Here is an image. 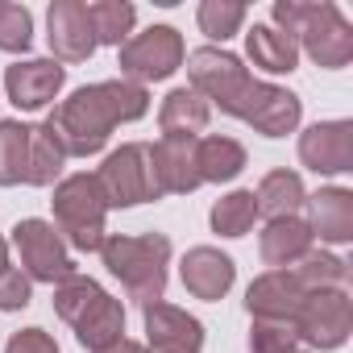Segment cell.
Segmentation results:
<instances>
[{"label":"cell","instance_id":"obj_17","mask_svg":"<svg viewBox=\"0 0 353 353\" xmlns=\"http://www.w3.org/2000/svg\"><path fill=\"white\" fill-rule=\"evenodd\" d=\"M200 141V137H196ZM196 141L192 137H158L150 145L154 179L162 196H188L200 188V166H196Z\"/></svg>","mask_w":353,"mask_h":353},{"label":"cell","instance_id":"obj_31","mask_svg":"<svg viewBox=\"0 0 353 353\" xmlns=\"http://www.w3.org/2000/svg\"><path fill=\"white\" fill-rule=\"evenodd\" d=\"M250 353H312V349H303L287 328L254 324V328H250Z\"/></svg>","mask_w":353,"mask_h":353},{"label":"cell","instance_id":"obj_20","mask_svg":"<svg viewBox=\"0 0 353 353\" xmlns=\"http://www.w3.org/2000/svg\"><path fill=\"white\" fill-rule=\"evenodd\" d=\"M312 241L316 237H312L303 216H279V221H266V229L258 237V254H262L266 266L287 270V266H295L312 254Z\"/></svg>","mask_w":353,"mask_h":353},{"label":"cell","instance_id":"obj_10","mask_svg":"<svg viewBox=\"0 0 353 353\" xmlns=\"http://www.w3.org/2000/svg\"><path fill=\"white\" fill-rule=\"evenodd\" d=\"M96 183L104 192L108 208H137L158 200V179H154V162H150V145L141 141H125L121 150H112L104 158V166L96 170Z\"/></svg>","mask_w":353,"mask_h":353},{"label":"cell","instance_id":"obj_28","mask_svg":"<svg viewBox=\"0 0 353 353\" xmlns=\"http://www.w3.org/2000/svg\"><path fill=\"white\" fill-rule=\"evenodd\" d=\"M208 221H212V233H221V237H245V233L254 229V221H258L254 192H245V188H241V192L221 196V200L212 204Z\"/></svg>","mask_w":353,"mask_h":353},{"label":"cell","instance_id":"obj_7","mask_svg":"<svg viewBox=\"0 0 353 353\" xmlns=\"http://www.w3.org/2000/svg\"><path fill=\"white\" fill-rule=\"evenodd\" d=\"M188 79H192V92H200V96L208 100V108L216 104V108L229 112V117H241L250 92L258 88V79L250 75V67H245L237 54L221 50V46H200V50H192V54H188Z\"/></svg>","mask_w":353,"mask_h":353},{"label":"cell","instance_id":"obj_5","mask_svg":"<svg viewBox=\"0 0 353 353\" xmlns=\"http://www.w3.org/2000/svg\"><path fill=\"white\" fill-rule=\"evenodd\" d=\"M100 258L112 279H121L125 295L145 303H158L166 291V262H170V241L162 233H112L100 245Z\"/></svg>","mask_w":353,"mask_h":353},{"label":"cell","instance_id":"obj_15","mask_svg":"<svg viewBox=\"0 0 353 353\" xmlns=\"http://www.w3.org/2000/svg\"><path fill=\"white\" fill-rule=\"evenodd\" d=\"M67 83V67L54 63V59H17L9 71H5V92L9 100L21 108V112H38L46 108Z\"/></svg>","mask_w":353,"mask_h":353},{"label":"cell","instance_id":"obj_23","mask_svg":"<svg viewBox=\"0 0 353 353\" xmlns=\"http://www.w3.org/2000/svg\"><path fill=\"white\" fill-rule=\"evenodd\" d=\"M303 200H307L303 179H299L295 170H287V166H279V170L262 174V183H258V192H254L258 216H266V221H279V216H299Z\"/></svg>","mask_w":353,"mask_h":353},{"label":"cell","instance_id":"obj_16","mask_svg":"<svg viewBox=\"0 0 353 353\" xmlns=\"http://www.w3.org/2000/svg\"><path fill=\"white\" fill-rule=\"evenodd\" d=\"M299 117H303V104H299L295 92L258 79V88L250 92V100H245V108H241L237 121L254 125L262 137H287V133L299 129Z\"/></svg>","mask_w":353,"mask_h":353},{"label":"cell","instance_id":"obj_29","mask_svg":"<svg viewBox=\"0 0 353 353\" xmlns=\"http://www.w3.org/2000/svg\"><path fill=\"white\" fill-rule=\"evenodd\" d=\"M245 17H250V9L237 5V0H204V5L196 9V21H200V30L212 42H229L245 26Z\"/></svg>","mask_w":353,"mask_h":353},{"label":"cell","instance_id":"obj_33","mask_svg":"<svg viewBox=\"0 0 353 353\" xmlns=\"http://www.w3.org/2000/svg\"><path fill=\"white\" fill-rule=\"evenodd\" d=\"M5 353H59V345L46 328H21V332L9 336Z\"/></svg>","mask_w":353,"mask_h":353},{"label":"cell","instance_id":"obj_14","mask_svg":"<svg viewBox=\"0 0 353 353\" xmlns=\"http://www.w3.org/2000/svg\"><path fill=\"white\" fill-rule=\"evenodd\" d=\"M299 162L316 174L353 170V121H316L299 133Z\"/></svg>","mask_w":353,"mask_h":353},{"label":"cell","instance_id":"obj_19","mask_svg":"<svg viewBox=\"0 0 353 353\" xmlns=\"http://www.w3.org/2000/svg\"><path fill=\"white\" fill-rule=\"evenodd\" d=\"M307 204V229L312 237L328 241V245H345L353 241V192L349 188H320L316 196L303 200Z\"/></svg>","mask_w":353,"mask_h":353},{"label":"cell","instance_id":"obj_34","mask_svg":"<svg viewBox=\"0 0 353 353\" xmlns=\"http://www.w3.org/2000/svg\"><path fill=\"white\" fill-rule=\"evenodd\" d=\"M104 353H145V345H137V341H129V336H125V341H117V345H112V349H104Z\"/></svg>","mask_w":353,"mask_h":353},{"label":"cell","instance_id":"obj_22","mask_svg":"<svg viewBox=\"0 0 353 353\" xmlns=\"http://www.w3.org/2000/svg\"><path fill=\"white\" fill-rule=\"evenodd\" d=\"M245 145L225 133H208L196 141V166H200V183H229L245 170Z\"/></svg>","mask_w":353,"mask_h":353},{"label":"cell","instance_id":"obj_18","mask_svg":"<svg viewBox=\"0 0 353 353\" xmlns=\"http://www.w3.org/2000/svg\"><path fill=\"white\" fill-rule=\"evenodd\" d=\"M179 279H183L188 295H196V299H204V303H216V299L229 295V287H233V279H237V266H233V258L221 254L216 245H196V250L183 254Z\"/></svg>","mask_w":353,"mask_h":353},{"label":"cell","instance_id":"obj_6","mask_svg":"<svg viewBox=\"0 0 353 353\" xmlns=\"http://www.w3.org/2000/svg\"><path fill=\"white\" fill-rule=\"evenodd\" d=\"M54 229L63 233V241L79 254H96L108 237V204H104V192L96 183V174L79 170V174H67V179L54 183Z\"/></svg>","mask_w":353,"mask_h":353},{"label":"cell","instance_id":"obj_9","mask_svg":"<svg viewBox=\"0 0 353 353\" xmlns=\"http://www.w3.org/2000/svg\"><path fill=\"white\" fill-rule=\"evenodd\" d=\"M188 59V46H183V34L174 30V26H150L141 34H133L125 46H121V79L125 83H158V79H170L174 71L183 67Z\"/></svg>","mask_w":353,"mask_h":353},{"label":"cell","instance_id":"obj_1","mask_svg":"<svg viewBox=\"0 0 353 353\" xmlns=\"http://www.w3.org/2000/svg\"><path fill=\"white\" fill-rule=\"evenodd\" d=\"M150 112V92L125 79H100L88 88H75L50 117L46 125L54 129L59 145L67 158H92L108 145L117 125L141 121Z\"/></svg>","mask_w":353,"mask_h":353},{"label":"cell","instance_id":"obj_35","mask_svg":"<svg viewBox=\"0 0 353 353\" xmlns=\"http://www.w3.org/2000/svg\"><path fill=\"white\" fill-rule=\"evenodd\" d=\"M9 266H13V262H9V241L0 237V270H9Z\"/></svg>","mask_w":353,"mask_h":353},{"label":"cell","instance_id":"obj_13","mask_svg":"<svg viewBox=\"0 0 353 353\" xmlns=\"http://www.w3.org/2000/svg\"><path fill=\"white\" fill-rule=\"evenodd\" d=\"M46 42L54 63H88L96 54V30L83 0H54L46 13Z\"/></svg>","mask_w":353,"mask_h":353},{"label":"cell","instance_id":"obj_25","mask_svg":"<svg viewBox=\"0 0 353 353\" xmlns=\"http://www.w3.org/2000/svg\"><path fill=\"white\" fill-rule=\"evenodd\" d=\"M30 133L34 125L0 121V188H30Z\"/></svg>","mask_w":353,"mask_h":353},{"label":"cell","instance_id":"obj_30","mask_svg":"<svg viewBox=\"0 0 353 353\" xmlns=\"http://www.w3.org/2000/svg\"><path fill=\"white\" fill-rule=\"evenodd\" d=\"M34 42V13L26 5L0 0V50L5 54H26Z\"/></svg>","mask_w":353,"mask_h":353},{"label":"cell","instance_id":"obj_21","mask_svg":"<svg viewBox=\"0 0 353 353\" xmlns=\"http://www.w3.org/2000/svg\"><path fill=\"white\" fill-rule=\"evenodd\" d=\"M208 117H212V108L200 92L174 88L158 108V129H162V137H192L196 141L208 129Z\"/></svg>","mask_w":353,"mask_h":353},{"label":"cell","instance_id":"obj_8","mask_svg":"<svg viewBox=\"0 0 353 353\" xmlns=\"http://www.w3.org/2000/svg\"><path fill=\"white\" fill-rule=\"evenodd\" d=\"M287 332L303 345V349H341L353 332V299H349V287H324V291H312L295 320L287 324Z\"/></svg>","mask_w":353,"mask_h":353},{"label":"cell","instance_id":"obj_3","mask_svg":"<svg viewBox=\"0 0 353 353\" xmlns=\"http://www.w3.org/2000/svg\"><path fill=\"white\" fill-rule=\"evenodd\" d=\"M274 30L287 34L316 67L341 71L353 59V26L336 5H307V0H274Z\"/></svg>","mask_w":353,"mask_h":353},{"label":"cell","instance_id":"obj_26","mask_svg":"<svg viewBox=\"0 0 353 353\" xmlns=\"http://www.w3.org/2000/svg\"><path fill=\"white\" fill-rule=\"evenodd\" d=\"M63 162H67V154H63L54 129L46 121L34 125V133H30V188H54L63 174Z\"/></svg>","mask_w":353,"mask_h":353},{"label":"cell","instance_id":"obj_2","mask_svg":"<svg viewBox=\"0 0 353 353\" xmlns=\"http://www.w3.org/2000/svg\"><path fill=\"white\" fill-rule=\"evenodd\" d=\"M324 287H349V262L336 254L312 250L303 262H295L287 270H266L262 279H254L245 291V312L254 316V324L287 328L295 320L299 303Z\"/></svg>","mask_w":353,"mask_h":353},{"label":"cell","instance_id":"obj_4","mask_svg":"<svg viewBox=\"0 0 353 353\" xmlns=\"http://www.w3.org/2000/svg\"><path fill=\"white\" fill-rule=\"evenodd\" d=\"M54 312L75 328V341L88 353H104L117 341H125V307L112 299L96 279L71 274L54 287Z\"/></svg>","mask_w":353,"mask_h":353},{"label":"cell","instance_id":"obj_32","mask_svg":"<svg viewBox=\"0 0 353 353\" xmlns=\"http://www.w3.org/2000/svg\"><path fill=\"white\" fill-rule=\"evenodd\" d=\"M30 299H34V283L26 279L21 266L0 270V312H21L30 307Z\"/></svg>","mask_w":353,"mask_h":353},{"label":"cell","instance_id":"obj_11","mask_svg":"<svg viewBox=\"0 0 353 353\" xmlns=\"http://www.w3.org/2000/svg\"><path fill=\"white\" fill-rule=\"evenodd\" d=\"M13 250H17L21 270H26L30 283L59 287L63 279L79 274L75 270V258H71V250L63 241V233L50 221H42V216H26V221L13 225Z\"/></svg>","mask_w":353,"mask_h":353},{"label":"cell","instance_id":"obj_12","mask_svg":"<svg viewBox=\"0 0 353 353\" xmlns=\"http://www.w3.org/2000/svg\"><path fill=\"white\" fill-rule=\"evenodd\" d=\"M145 353H204V324L174 303H145Z\"/></svg>","mask_w":353,"mask_h":353},{"label":"cell","instance_id":"obj_27","mask_svg":"<svg viewBox=\"0 0 353 353\" xmlns=\"http://www.w3.org/2000/svg\"><path fill=\"white\" fill-rule=\"evenodd\" d=\"M88 17H92V30H96V46H125L133 38V21H137V9L125 5V0H96L88 5Z\"/></svg>","mask_w":353,"mask_h":353},{"label":"cell","instance_id":"obj_24","mask_svg":"<svg viewBox=\"0 0 353 353\" xmlns=\"http://www.w3.org/2000/svg\"><path fill=\"white\" fill-rule=\"evenodd\" d=\"M245 50H250V63L262 67L266 75H291L299 63V46L287 34H279L274 26H254L245 34Z\"/></svg>","mask_w":353,"mask_h":353}]
</instances>
